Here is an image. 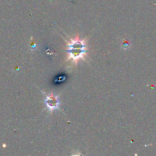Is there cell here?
Segmentation results:
<instances>
[{
	"label": "cell",
	"mask_w": 156,
	"mask_h": 156,
	"mask_svg": "<svg viewBox=\"0 0 156 156\" xmlns=\"http://www.w3.org/2000/svg\"><path fill=\"white\" fill-rule=\"evenodd\" d=\"M86 50V43L84 40H81L79 36L71 38L67 42V60H71L72 62L76 64L80 60L85 59L87 53Z\"/></svg>",
	"instance_id": "obj_1"
},
{
	"label": "cell",
	"mask_w": 156,
	"mask_h": 156,
	"mask_svg": "<svg viewBox=\"0 0 156 156\" xmlns=\"http://www.w3.org/2000/svg\"><path fill=\"white\" fill-rule=\"evenodd\" d=\"M44 105L50 112L56 111L59 107V101L58 96L53 94H48L44 99Z\"/></svg>",
	"instance_id": "obj_2"
}]
</instances>
